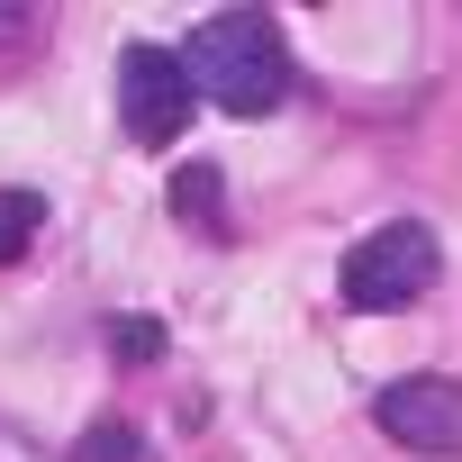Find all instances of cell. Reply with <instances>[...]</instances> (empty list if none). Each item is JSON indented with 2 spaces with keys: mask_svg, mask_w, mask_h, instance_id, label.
<instances>
[{
  "mask_svg": "<svg viewBox=\"0 0 462 462\" xmlns=\"http://www.w3.org/2000/svg\"><path fill=\"white\" fill-rule=\"evenodd\" d=\"M181 73L199 82V100L236 109V118H263L291 100V46L263 10H217L181 37Z\"/></svg>",
  "mask_w": 462,
  "mask_h": 462,
  "instance_id": "1",
  "label": "cell"
},
{
  "mask_svg": "<svg viewBox=\"0 0 462 462\" xmlns=\"http://www.w3.org/2000/svg\"><path fill=\"white\" fill-rule=\"evenodd\" d=\"M109 354L118 363H163V327L154 318H109Z\"/></svg>",
  "mask_w": 462,
  "mask_h": 462,
  "instance_id": "7",
  "label": "cell"
},
{
  "mask_svg": "<svg viewBox=\"0 0 462 462\" xmlns=\"http://www.w3.org/2000/svg\"><path fill=\"white\" fill-rule=\"evenodd\" d=\"M28 46H46V19L37 10H0V55H28Z\"/></svg>",
  "mask_w": 462,
  "mask_h": 462,
  "instance_id": "9",
  "label": "cell"
},
{
  "mask_svg": "<svg viewBox=\"0 0 462 462\" xmlns=\"http://www.w3.org/2000/svg\"><path fill=\"white\" fill-rule=\"evenodd\" d=\"M37 236H46V199H37V190H0V273L28 263Z\"/></svg>",
  "mask_w": 462,
  "mask_h": 462,
  "instance_id": "5",
  "label": "cell"
},
{
  "mask_svg": "<svg viewBox=\"0 0 462 462\" xmlns=\"http://www.w3.org/2000/svg\"><path fill=\"white\" fill-rule=\"evenodd\" d=\"M435 273H444V245L426 236L417 217H399V226H372V236L345 254V309H363V318H381V309H408V300H426V291H435Z\"/></svg>",
  "mask_w": 462,
  "mask_h": 462,
  "instance_id": "2",
  "label": "cell"
},
{
  "mask_svg": "<svg viewBox=\"0 0 462 462\" xmlns=\"http://www.w3.org/2000/svg\"><path fill=\"white\" fill-rule=\"evenodd\" d=\"M73 462H136V426H127V417H100V426L82 435Z\"/></svg>",
  "mask_w": 462,
  "mask_h": 462,
  "instance_id": "8",
  "label": "cell"
},
{
  "mask_svg": "<svg viewBox=\"0 0 462 462\" xmlns=\"http://www.w3.org/2000/svg\"><path fill=\"white\" fill-rule=\"evenodd\" d=\"M172 208H181V226L199 217L208 236H226V217H217V163H190V172L172 181Z\"/></svg>",
  "mask_w": 462,
  "mask_h": 462,
  "instance_id": "6",
  "label": "cell"
},
{
  "mask_svg": "<svg viewBox=\"0 0 462 462\" xmlns=\"http://www.w3.org/2000/svg\"><path fill=\"white\" fill-rule=\"evenodd\" d=\"M190 100H199V82L181 73V46H127L118 55V118L136 145H172L190 127Z\"/></svg>",
  "mask_w": 462,
  "mask_h": 462,
  "instance_id": "3",
  "label": "cell"
},
{
  "mask_svg": "<svg viewBox=\"0 0 462 462\" xmlns=\"http://www.w3.org/2000/svg\"><path fill=\"white\" fill-rule=\"evenodd\" d=\"M372 426L399 444V453H426V462H453L462 453V381L444 372H408L372 399Z\"/></svg>",
  "mask_w": 462,
  "mask_h": 462,
  "instance_id": "4",
  "label": "cell"
}]
</instances>
